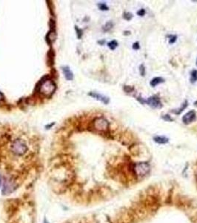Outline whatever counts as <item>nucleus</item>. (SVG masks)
I'll return each mask as SVG.
<instances>
[{
    "instance_id": "obj_17",
    "label": "nucleus",
    "mask_w": 197,
    "mask_h": 223,
    "mask_svg": "<svg viewBox=\"0 0 197 223\" xmlns=\"http://www.w3.org/2000/svg\"><path fill=\"white\" fill-rule=\"evenodd\" d=\"M124 91L127 93H130V92H132L134 90V88L133 86H124V88H123Z\"/></svg>"
},
{
    "instance_id": "obj_6",
    "label": "nucleus",
    "mask_w": 197,
    "mask_h": 223,
    "mask_svg": "<svg viewBox=\"0 0 197 223\" xmlns=\"http://www.w3.org/2000/svg\"><path fill=\"white\" fill-rule=\"evenodd\" d=\"M196 112L194 110H191V111H189L188 112H187L182 117V122L185 124H186V125H188V124H190L192 122H193L196 120Z\"/></svg>"
},
{
    "instance_id": "obj_21",
    "label": "nucleus",
    "mask_w": 197,
    "mask_h": 223,
    "mask_svg": "<svg viewBox=\"0 0 197 223\" xmlns=\"http://www.w3.org/2000/svg\"><path fill=\"white\" fill-rule=\"evenodd\" d=\"M170 40H169V43H170V44H173V43H174L176 41L177 36L172 35V36H170Z\"/></svg>"
},
{
    "instance_id": "obj_5",
    "label": "nucleus",
    "mask_w": 197,
    "mask_h": 223,
    "mask_svg": "<svg viewBox=\"0 0 197 223\" xmlns=\"http://www.w3.org/2000/svg\"><path fill=\"white\" fill-rule=\"evenodd\" d=\"M146 104H148L153 109H161L162 107V104L160 101V98L158 96L153 95L146 101Z\"/></svg>"
},
{
    "instance_id": "obj_15",
    "label": "nucleus",
    "mask_w": 197,
    "mask_h": 223,
    "mask_svg": "<svg viewBox=\"0 0 197 223\" xmlns=\"http://www.w3.org/2000/svg\"><path fill=\"white\" fill-rule=\"evenodd\" d=\"M108 47L110 48V49L111 50H115L116 49V47L118 46V43H117L116 40H112L110 43H108Z\"/></svg>"
},
{
    "instance_id": "obj_28",
    "label": "nucleus",
    "mask_w": 197,
    "mask_h": 223,
    "mask_svg": "<svg viewBox=\"0 0 197 223\" xmlns=\"http://www.w3.org/2000/svg\"><path fill=\"white\" fill-rule=\"evenodd\" d=\"M194 106H197V101H196V102L194 103Z\"/></svg>"
},
{
    "instance_id": "obj_8",
    "label": "nucleus",
    "mask_w": 197,
    "mask_h": 223,
    "mask_svg": "<svg viewBox=\"0 0 197 223\" xmlns=\"http://www.w3.org/2000/svg\"><path fill=\"white\" fill-rule=\"evenodd\" d=\"M89 95H90V96L92 97V98L98 100V101H100L101 102L104 103L105 104H108V103H109L110 100H109V98H108V97H105V96H104V95H100V94L96 93V92H91L89 93Z\"/></svg>"
},
{
    "instance_id": "obj_22",
    "label": "nucleus",
    "mask_w": 197,
    "mask_h": 223,
    "mask_svg": "<svg viewBox=\"0 0 197 223\" xmlns=\"http://www.w3.org/2000/svg\"><path fill=\"white\" fill-rule=\"evenodd\" d=\"M133 49L134 50H139L140 49V46H139V42H136V43H134L133 45Z\"/></svg>"
},
{
    "instance_id": "obj_12",
    "label": "nucleus",
    "mask_w": 197,
    "mask_h": 223,
    "mask_svg": "<svg viewBox=\"0 0 197 223\" xmlns=\"http://www.w3.org/2000/svg\"><path fill=\"white\" fill-rule=\"evenodd\" d=\"M164 82H165V80H164L163 78L160 77H156L153 78V79L151 80V81L150 82V84L152 87H155V86H156L157 85L160 84V83Z\"/></svg>"
},
{
    "instance_id": "obj_13",
    "label": "nucleus",
    "mask_w": 197,
    "mask_h": 223,
    "mask_svg": "<svg viewBox=\"0 0 197 223\" xmlns=\"http://www.w3.org/2000/svg\"><path fill=\"white\" fill-rule=\"evenodd\" d=\"M191 83H194L195 82L197 81V70H193L191 73Z\"/></svg>"
},
{
    "instance_id": "obj_24",
    "label": "nucleus",
    "mask_w": 197,
    "mask_h": 223,
    "mask_svg": "<svg viewBox=\"0 0 197 223\" xmlns=\"http://www.w3.org/2000/svg\"><path fill=\"white\" fill-rule=\"evenodd\" d=\"M137 100H138V101H139V102H140V103H141V104H146V101H145V100H144V99H142V98H141V97H139V98H137Z\"/></svg>"
},
{
    "instance_id": "obj_7",
    "label": "nucleus",
    "mask_w": 197,
    "mask_h": 223,
    "mask_svg": "<svg viewBox=\"0 0 197 223\" xmlns=\"http://www.w3.org/2000/svg\"><path fill=\"white\" fill-rule=\"evenodd\" d=\"M16 185L14 182L11 180H7L5 182L3 188V193L4 194H10L14 192L16 189Z\"/></svg>"
},
{
    "instance_id": "obj_1",
    "label": "nucleus",
    "mask_w": 197,
    "mask_h": 223,
    "mask_svg": "<svg viewBox=\"0 0 197 223\" xmlns=\"http://www.w3.org/2000/svg\"><path fill=\"white\" fill-rule=\"evenodd\" d=\"M55 90H56V85L50 79L45 78L40 82L39 92L44 96L50 97L54 93Z\"/></svg>"
},
{
    "instance_id": "obj_25",
    "label": "nucleus",
    "mask_w": 197,
    "mask_h": 223,
    "mask_svg": "<svg viewBox=\"0 0 197 223\" xmlns=\"http://www.w3.org/2000/svg\"><path fill=\"white\" fill-rule=\"evenodd\" d=\"M3 98H4L3 95H2V92H0V102H1V101H2V100H3Z\"/></svg>"
},
{
    "instance_id": "obj_4",
    "label": "nucleus",
    "mask_w": 197,
    "mask_h": 223,
    "mask_svg": "<svg viewBox=\"0 0 197 223\" xmlns=\"http://www.w3.org/2000/svg\"><path fill=\"white\" fill-rule=\"evenodd\" d=\"M93 127L99 132H106L109 127V123L102 117L97 118L93 121Z\"/></svg>"
},
{
    "instance_id": "obj_2",
    "label": "nucleus",
    "mask_w": 197,
    "mask_h": 223,
    "mask_svg": "<svg viewBox=\"0 0 197 223\" xmlns=\"http://www.w3.org/2000/svg\"><path fill=\"white\" fill-rule=\"evenodd\" d=\"M27 145L25 141L21 138H17L11 142V152L16 156H21L25 154L27 151Z\"/></svg>"
},
{
    "instance_id": "obj_18",
    "label": "nucleus",
    "mask_w": 197,
    "mask_h": 223,
    "mask_svg": "<svg viewBox=\"0 0 197 223\" xmlns=\"http://www.w3.org/2000/svg\"><path fill=\"white\" fill-rule=\"evenodd\" d=\"M98 8L100 10H102V11H108L109 8H108V7L107 6V5L105 3H99L98 5Z\"/></svg>"
},
{
    "instance_id": "obj_23",
    "label": "nucleus",
    "mask_w": 197,
    "mask_h": 223,
    "mask_svg": "<svg viewBox=\"0 0 197 223\" xmlns=\"http://www.w3.org/2000/svg\"><path fill=\"white\" fill-rule=\"evenodd\" d=\"M145 14V9H140L139 11H137V15L140 16V17H143Z\"/></svg>"
},
{
    "instance_id": "obj_9",
    "label": "nucleus",
    "mask_w": 197,
    "mask_h": 223,
    "mask_svg": "<svg viewBox=\"0 0 197 223\" xmlns=\"http://www.w3.org/2000/svg\"><path fill=\"white\" fill-rule=\"evenodd\" d=\"M62 71H63V73L65 75V78L68 80H71L73 78V75L72 73V72L70 71V69H69L68 66H65V67L62 68Z\"/></svg>"
},
{
    "instance_id": "obj_14",
    "label": "nucleus",
    "mask_w": 197,
    "mask_h": 223,
    "mask_svg": "<svg viewBox=\"0 0 197 223\" xmlns=\"http://www.w3.org/2000/svg\"><path fill=\"white\" fill-rule=\"evenodd\" d=\"M113 26H114V23H113L111 21L108 22H107L106 24L103 26V31H110V30H111L113 28Z\"/></svg>"
},
{
    "instance_id": "obj_10",
    "label": "nucleus",
    "mask_w": 197,
    "mask_h": 223,
    "mask_svg": "<svg viewBox=\"0 0 197 223\" xmlns=\"http://www.w3.org/2000/svg\"><path fill=\"white\" fill-rule=\"evenodd\" d=\"M188 101H186V100H185V101H184L183 104H182V106H181L180 108L176 109H174V110H172L171 112H172V113L175 114V115H180V114L182 113V112H183L184 110H185V109H186L187 107H188Z\"/></svg>"
},
{
    "instance_id": "obj_29",
    "label": "nucleus",
    "mask_w": 197,
    "mask_h": 223,
    "mask_svg": "<svg viewBox=\"0 0 197 223\" xmlns=\"http://www.w3.org/2000/svg\"><path fill=\"white\" fill-rule=\"evenodd\" d=\"M196 66H197V60H196Z\"/></svg>"
},
{
    "instance_id": "obj_3",
    "label": "nucleus",
    "mask_w": 197,
    "mask_h": 223,
    "mask_svg": "<svg viewBox=\"0 0 197 223\" xmlns=\"http://www.w3.org/2000/svg\"><path fill=\"white\" fill-rule=\"evenodd\" d=\"M134 170L137 176H145L150 172V166L145 162H140L134 165Z\"/></svg>"
},
{
    "instance_id": "obj_27",
    "label": "nucleus",
    "mask_w": 197,
    "mask_h": 223,
    "mask_svg": "<svg viewBox=\"0 0 197 223\" xmlns=\"http://www.w3.org/2000/svg\"><path fill=\"white\" fill-rule=\"evenodd\" d=\"M1 185H2V176L0 175V187H1Z\"/></svg>"
},
{
    "instance_id": "obj_26",
    "label": "nucleus",
    "mask_w": 197,
    "mask_h": 223,
    "mask_svg": "<svg viewBox=\"0 0 197 223\" xmlns=\"http://www.w3.org/2000/svg\"><path fill=\"white\" fill-rule=\"evenodd\" d=\"M130 31H124V35H130Z\"/></svg>"
},
{
    "instance_id": "obj_19",
    "label": "nucleus",
    "mask_w": 197,
    "mask_h": 223,
    "mask_svg": "<svg viewBox=\"0 0 197 223\" xmlns=\"http://www.w3.org/2000/svg\"><path fill=\"white\" fill-rule=\"evenodd\" d=\"M139 72L141 76L144 77L145 75V66L143 64L140 65L139 66Z\"/></svg>"
},
{
    "instance_id": "obj_16",
    "label": "nucleus",
    "mask_w": 197,
    "mask_h": 223,
    "mask_svg": "<svg viewBox=\"0 0 197 223\" xmlns=\"http://www.w3.org/2000/svg\"><path fill=\"white\" fill-rule=\"evenodd\" d=\"M123 18L127 20V21H130L133 18V14L130 12H124L123 14Z\"/></svg>"
},
{
    "instance_id": "obj_20",
    "label": "nucleus",
    "mask_w": 197,
    "mask_h": 223,
    "mask_svg": "<svg viewBox=\"0 0 197 223\" xmlns=\"http://www.w3.org/2000/svg\"><path fill=\"white\" fill-rule=\"evenodd\" d=\"M162 118V119L165 120V121H168H168H173V118H171V117H170L169 115H163Z\"/></svg>"
},
{
    "instance_id": "obj_11",
    "label": "nucleus",
    "mask_w": 197,
    "mask_h": 223,
    "mask_svg": "<svg viewBox=\"0 0 197 223\" xmlns=\"http://www.w3.org/2000/svg\"><path fill=\"white\" fill-rule=\"evenodd\" d=\"M155 142L158 143L159 144H165L168 142V138L165 136H155L153 138Z\"/></svg>"
}]
</instances>
